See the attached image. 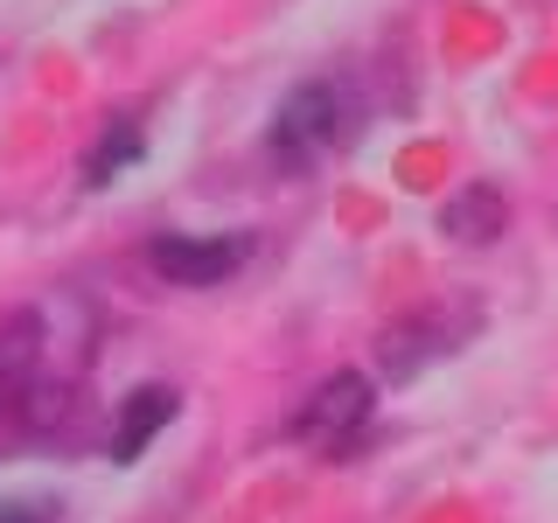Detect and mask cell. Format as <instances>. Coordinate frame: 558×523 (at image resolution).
Masks as SVG:
<instances>
[{"mask_svg": "<svg viewBox=\"0 0 558 523\" xmlns=\"http://www.w3.org/2000/svg\"><path fill=\"white\" fill-rule=\"evenodd\" d=\"M342 92L328 77H307V84H293L287 98H279V112H272V126H266V154L279 168H314L328 147L342 139Z\"/></svg>", "mask_w": 558, "mask_h": 523, "instance_id": "cell-1", "label": "cell"}, {"mask_svg": "<svg viewBox=\"0 0 558 523\" xmlns=\"http://www.w3.org/2000/svg\"><path fill=\"white\" fill-rule=\"evenodd\" d=\"M440 223L461 244H488V238H502V223H510V203H502V188H461L447 209H440Z\"/></svg>", "mask_w": 558, "mask_h": 523, "instance_id": "cell-5", "label": "cell"}, {"mask_svg": "<svg viewBox=\"0 0 558 523\" xmlns=\"http://www.w3.org/2000/svg\"><path fill=\"white\" fill-rule=\"evenodd\" d=\"M371 405H377L371 377H363V370H336V377H322L301 398V412L287 418V433L301 447H314V453H342V447H356L363 426H371Z\"/></svg>", "mask_w": 558, "mask_h": 523, "instance_id": "cell-2", "label": "cell"}, {"mask_svg": "<svg viewBox=\"0 0 558 523\" xmlns=\"http://www.w3.org/2000/svg\"><path fill=\"white\" fill-rule=\"evenodd\" d=\"M147 266L168 287H217L244 266V238H189V231H161L147 244Z\"/></svg>", "mask_w": 558, "mask_h": 523, "instance_id": "cell-3", "label": "cell"}, {"mask_svg": "<svg viewBox=\"0 0 558 523\" xmlns=\"http://www.w3.org/2000/svg\"><path fill=\"white\" fill-rule=\"evenodd\" d=\"M126 161H140V126H133V119H112V133H105L92 147V161H84V182H92V188L112 182Z\"/></svg>", "mask_w": 558, "mask_h": 523, "instance_id": "cell-6", "label": "cell"}, {"mask_svg": "<svg viewBox=\"0 0 558 523\" xmlns=\"http://www.w3.org/2000/svg\"><path fill=\"white\" fill-rule=\"evenodd\" d=\"M0 523H49V502H0Z\"/></svg>", "mask_w": 558, "mask_h": 523, "instance_id": "cell-7", "label": "cell"}, {"mask_svg": "<svg viewBox=\"0 0 558 523\" xmlns=\"http://www.w3.org/2000/svg\"><path fill=\"white\" fill-rule=\"evenodd\" d=\"M168 418H174V391H168V384H140L126 405H119V426H112V461H119V467L140 461V453H147V440L168 426Z\"/></svg>", "mask_w": 558, "mask_h": 523, "instance_id": "cell-4", "label": "cell"}]
</instances>
